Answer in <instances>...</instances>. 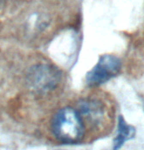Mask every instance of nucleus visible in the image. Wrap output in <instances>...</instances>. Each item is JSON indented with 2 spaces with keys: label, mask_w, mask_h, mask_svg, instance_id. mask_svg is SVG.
<instances>
[{
  "label": "nucleus",
  "mask_w": 144,
  "mask_h": 150,
  "mask_svg": "<svg viewBox=\"0 0 144 150\" xmlns=\"http://www.w3.org/2000/svg\"><path fill=\"white\" fill-rule=\"evenodd\" d=\"M121 70V61L112 55L101 57L97 65L87 74L86 83L89 86H100L115 77Z\"/></svg>",
  "instance_id": "obj_3"
},
{
  "label": "nucleus",
  "mask_w": 144,
  "mask_h": 150,
  "mask_svg": "<svg viewBox=\"0 0 144 150\" xmlns=\"http://www.w3.org/2000/svg\"><path fill=\"white\" fill-rule=\"evenodd\" d=\"M51 128L54 137L59 141L75 144L83 139L84 125L80 114L71 107L60 109L52 119Z\"/></svg>",
  "instance_id": "obj_1"
},
{
  "label": "nucleus",
  "mask_w": 144,
  "mask_h": 150,
  "mask_svg": "<svg viewBox=\"0 0 144 150\" xmlns=\"http://www.w3.org/2000/svg\"><path fill=\"white\" fill-rule=\"evenodd\" d=\"M135 135V129L125 121L122 116L119 117L118 134L114 139V147L113 150H120L126 141L133 138Z\"/></svg>",
  "instance_id": "obj_4"
},
{
  "label": "nucleus",
  "mask_w": 144,
  "mask_h": 150,
  "mask_svg": "<svg viewBox=\"0 0 144 150\" xmlns=\"http://www.w3.org/2000/svg\"><path fill=\"white\" fill-rule=\"evenodd\" d=\"M61 75L51 65L40 64L32 67L28 74V83L33 91L45 93L53 90L60 83Z\"/></svg>",
  "instance_id": "obj_2"
}]
</instances>
